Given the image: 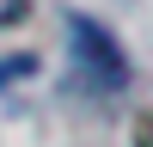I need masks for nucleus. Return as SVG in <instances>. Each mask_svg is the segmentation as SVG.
<instances>
[{
    "label": "nucleus",
    "instance_id": "obj_1",
    "mask_svg": "<svg viewBox=\"0 0 153 147\" xmlns=\"http://www.w3.org/2000/svg\"><path fill=\"white\" fill-rule=\"evenodd\" d=\"M68 37H74V55H80V68L92 74L104 92L129 86V55H123V43L104 31V24H92V19H74V24H68Z\"/></svg>",
    "mask_w": 153,
    "mask_h": 147
},
{
    "label": "nucleus",
    "instance_id": "obj_2",
    "mask_svg": "<svg viewBox=\"0 0 153 147\" xmlns=\"http://www.w3.org/2000/svg\"><path fill=\"white\" fill-rule=\"evenodd\" d=\"M25 19V0H0V24H19Z\"/></svg>",
    "mask_w": 153,
    "mask_h": 147
},
{
    "label": "nucleus",
    "instance_id": "obj_3",
    "mask_svg": "<svg viewBox=\"0 0 153 147\" xmlns=\"http://www.w3.org/2000/svg\"><path fill=\"white\" fill-rule=\"evenodd\" d=\"M141 147H153V129H147V141H141Z\"/></svg>",
    "mask_w": 153,
    "mask_h": 147
}]
</instances>
